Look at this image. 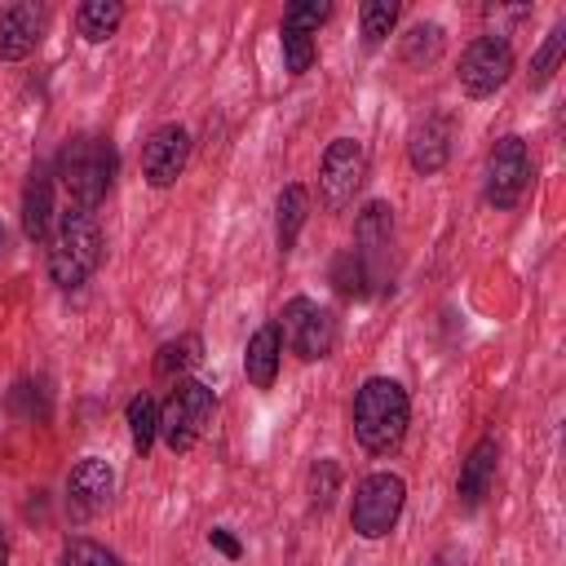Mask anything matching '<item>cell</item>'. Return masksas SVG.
Here are the masks:
<instances>
[{
	"label": "cell",
	"mask_w": 566,
	"mask_h": 566,
	"mask_svg": "<svg viewBox=\"0 0 566 566\" xmlns=\"http://www.w3.org/2000/svg\"><path fill=\"white\" fill-rule=\"evenodd\" d=\"M102 261V230L84 208H66L49 248V279L57 287H80Z\"/></svg>",
	"instance_id": "cell-3"
},
{
	"label": "cell",
	"mask_w": 566,
	"mask_h": 566,
	"mask_svg": "<svg viewBox=\"0 0 566 566\" xmlns=\"http://www.w3.org/2000/svg\"><path fill=\"white\" fill-rule=\"evenodd\" d=\"M451 155V119L442 115H424L416 128H411V142H407V159L416 172L433 177Z\"/></svg>",
	"instance_id": "cell-14"
},
{
	"label": "cell",
	"mask_w": 566,
	"mask_h": 566,
	"mask_svg": "<svg viewBox=\"0 0 566 566\" xmlns=\"http://www.w3.org/2000/svg\"><path fill=\"white\" fill-rule=\"evenodd\" d=\"M119 22H124V4H115V0H88V4L75 9V27H80V35L93 40V44L111 40Z\"/></svg>",
	"instance_id": "cell-18"
},
{
	"label": "cell",
	"mask_w": 566,
	"mask_h": 566,
	"mask_svg": "<svg viewBox=\"0 0 566 566\" xmlns=\"http://www.w3.org/2000/svg\"><path fill=\"white\" fill-rule=\"evenodd\" d=\"M44 22H49L44 4H31V0L0 9V57H4V62H22V57L40 44Z\"/></svg>",
	"instance_id": "cell-13"
},
{
	"label": "cell",
	"mask_w": 566,
	"mask_h": 566,
	"mask_svg": "<svg viewBox=\"0 0 566 566\" xmlns=\"http://www.w3.org/2000/svg\"><path fill=\"white\" fill-rule=\"evenodd\" d=\"M332 283H336V292L340 296H367L371 292V283H380L371 270H367V261L349 248V252H340L336 256V265H332Z\"/></svg>",
	"instance_id": "cell-19"
},
{
	"label": "cell",
	"mask_w": 566,
	"mask_h": 566,
	"mask_svg": "<svg viewBox=\"0 0 566 566\" xmlns=\"http://www.w3.org/2000/svg\"><path fill=\"white\" fill-rule=\"evenodd\" d=\"M407 416H411V402H407V389L398 380H385V376H371L358 398H354V433L367 451H394L407 433Z\"/></svg>",
	"instance_id": "cell-1"
},
{
	"label": "cell",
	"mask_w": 566,
	"mask_h": 566,
	"mask_svg": "<svg viewBox=\"0 0 566 566\" xmlns=\"http://www.w3.org/2000/svg\"><path fill=\"white\" fill-rule=\"evenodd\" d=\"M531 181V155L522 137H500L486 159V199L495 208H513Z\"/></svg>",
	"instance_id": "cell-9"
},
{
	"label": "cell",
	"mask_w": 566,
	"mask_h": 566,
	"mask_svg": "<svg viewBox=\"0 0 566 566\" xmlns=\"http://www.w3.org/2000/svg\"><path fill=\"white\" fill-rule=\"evenodd\" d=\"M208 539H212V544H217V548H221L226 557H239V539H234V535H230L226 526H217V531H212Z\"/></svg>",
	"instance_id": "cell-31"
},
{
	"label": "cell",
	"mask_w": 566,
	"mask_h": 566,
	"mask_svg": "<svg viewBox=\"0 0 566 566\" xmlns=\"http://www.w3.org/2000/svg\"><path fill=\"white\" fill-rule=\"evenodd\" d=\"M199 336H177V340H168V345H159V354H155V371L159 376H177V371H186V367H195L199 363Z\"/></svg>",
	"instance_id": "cell-23"
},
{
	"label": "cell",
	"mask_w": 566,
	"mask_h": 566,
	"mask_svg": "<svg viewBox=\"0 0 566 566\" xmlns=\"http://www.w3.org/2000/svg\"><path fill=\"white\" fill-rule=\"evenodd\" d=\"M186 155H190L186 128H181V124H159V128L146 137V146H142V177H146L155 190H164V186H172V181L181 177Z\"/></svg>",
	"instance_id": "cell-10"
},
{
	"label": "cell",
	"mask_w": 566,
	"mask_h": 566,
	"mask_svg": "<svg viewBox=\"0 0 566 566\" xmlns=\"http://www.w3.org/2000/svg\"><path fill=\"white\" fill-rule=\"evenodd\" d=\"M327 13H332V4H323V0H301V4H287L283 22L305 27V31H318V27L327 22Z\"/></svg>",
	"instance_id": "cell-30"
},
{
	"label": "cell",
	"mask_w": 566,
	"mask_h": 566,
	"mask_svg": "<svg viewBox=\"0 0 566 566\" xmlns=\"http://www.w3.org/2000/svg\"><path fill=\"white\" fill-rule=\"evenodd\" d=\"M111 491H115L111 464L97 460V455H84V460L71 469V478H66V509H71L75 517H93V513L106 509Z\"/></svg>",
	"instance_id": "cell-11"
},
{
	"label": "cell",
	"mask_w": 566,
	"mask_h": 566,
	"mask_svg": "<svg viewBox=\"0 0 566 566\" xmlns=\"http://www.w3.org/2000/svg\"><path fill=\"white\" fill-rule=\"evenodd\" d=\"M389 248H394V208L367 203V208L358 212V226H354V252L367 261V270H371L376 279H385Z\"/></svg>",
	"instance_id": "cell-12"
},
{
	"label": "cell",
	"mask_w": 566,
	"mask_h": 566,
	"mask_svg": "<svg viewBox=\"0 0 566 566\" xmlns=\"http://www.w3.org/2000/svg\"><path fill=\"white\" fill-rule=\"evenodd\" d=\"M212 411H217L212 389L199 380H181L159 411V438L168 442V451H190L212 424Z\"/></svg>",
	"instance_id": "cell-4"
},
{
	"label": "cell",
	"mask_w": 566,
	"mask_h": 566,
	"mask_svg": "<svg viewBox=\"0 0 566 566\" xmlns=\"http://www.w3.org/2000/svg\"><path fill=\"white\" fill-rule=\"evenodd\" d=\"M4 243H9V230H4V226H0V252H4Z\"/></svg>",
	"instance_id": "cell-32"
},
{
	"label": "cell",
	"mask_w": 566,
	"mask_h": 566,
	"mask_svg": "<svg viewBox=\"0 0 566 566\" xmlns=\"http://www.w3.org/2000/svg\"><path fill=\"white\" fill-rule=\"evenodd\" d=\"M336 486H340V469L332 460H318L310 469V500H314V509H327L332 495H336Z\"/></svg>",
	"instance_id": "cell-28"
},
{
	"label": "cell",
	"mask_w": 566,
	"mask_h": 566,
	"mask_svg": "<svg viewBox=\"0 0 566 566\" xmlns=\"http://www.w3.org/2000/svg\"><path fill=\"white\" fill-rule=\"evenodd\" d=\"M305 208H310L305 186H283V195H279V248L283 252L296 243V234L305 226Z\"/></svg>",
	"instance_id": "cell-20"
},
{
	"label": "cell",
	"mask_w": 566,
	"mask_h": 566,
	"mask_svg": "<svg viewBox=\"0 0 566 566\" xmlns=\"http://www.w3.org/2000/svg\"><path fill=\"white\" fill-rule=\"evenodd\" d=\"M562 49H566V22H557V27L548 31V40H544V49L535 53V62H531V88H539V84H548V75H553V66H557V57H562Z\"/></svg>",
	"instance_id": "cell-27"
},
{
	"label": "cell",
	"mask_w": 566,
	"mask_h": 566,
	"mask_svg": "<svg viewBox=\"0 0 566 566\" xmlns=\"http://www.w3.org/2000/svg\"><path fill=\"white\" fill-rule=\"evenodd\" d=\"M279 318H283L279 332L287 336V345L301 358H327L332 354V345H336V314L332 310H323V305H314L305 296H292Z\"/></svg>",
	"instance_id": "cell-6"
},
{
	"label": "cell",
	"mask_w": 566,
	"mask_h": 566,
	"mask_svg": "<svg viewBox=\"0 0 566 566\" xmlns=\"http://www.w3.org/2000/svg\"><path fill=\"white\" fill-rule=\"evenodd\" d=\"M367 177V155L354 137H336L323 155V168H318V190H323V203L327 208H345L358 186Z\"/></svg>",
	"instance_id": "cell-8"
},
{
	"label": "cell",
	"mask_w": 566,
	"mask_h": 566,
	"mask_svg": "<svg viewBox=\"0 0 566 566\" xmlns=\"http://www.w3.org/2000/svg\"><path fill=\"white\" fill-rule=\"evenodd\" d=\"M115 168H119L115 146L106 137H93V133L71 137L57 155V177H62L66 195L75 199V208H84V212H93L106 199V190L115 181Z\"/></svg>",
	"instance_id": "cell-2"
},
{
	"label": "cell",
	"mask_w": 566,
	"mask_h": 566,
	"mask_svg": "<svg viewBox=\"0 0 566 566\" xmlns=\"http://www.w3.org/2000/svg\"><path fill=\"white\" fill-rule=\"evenodd\" d=\"M279 354H283V332H279V323L256 327L252 340H248V354H243V371H248V380H252L256 389H270V385H274V376H279Z\"/></svg>",
	"instance_id": "cell-15"
},
{
	"label": "cell",
	"mask_w": 566,
	"mask_h": 566,
	"mask_svg": "<svg viewBox=\"0 0 566 566\" xmlns=\"http://www.w3.org/2000/svg\"><path fill=\"white\" fill-rule=\"evenodd\" d=\"M57 566H124V562H119L111 548L93 544V539H66Z\"/></svg>",
	"instance_id": "cell-26"
},
{
	"label": "cell",
	"mask_w": 566,
	"mask_h": 566,
	"mask_svg": "<svg viewBox=\"0 0 566 566\" xmlns=\"http://www.w3.org/2000/svg\"><path fill=\"white\" fill-rule=\"evenodd\" d=\"M4 553H9V548H4V539H0V566H4Z\"/></svg>",
	"instance_id": "cell-33"
},
{
	"label": "cell",
	"mask_w": 566,
	"mask_h": 566,
	"mask_svg": "<svg viewBox=\"0 0 566 566\" xmlns=\"http://www.w3.org/2000/svg\"><path fill=\"white\" fill-rule=\"evenodd\" d=\"M398 22V0H367L363 4V44H380Z\"/></svg>",
	"instance_id": "cell-24"
},
{
	"label": "cell",
	"mask_w": 566,
	"mask_h": 566,
	"mask_svg": "<svg viewBox=\"0 0 566 566\" xmlns=\"http://www.w3.org/2000/svg\"><path fill=\"white\" fill-rule=\"evenodd\" d=\"M9 411H18V416H49V402H44V394H35V385L31 380H18L13 389H9Z\"/></svg>",
	"instance_id": "cell-29"
},
{
	"label": "cell",
	"mask_w": 566,
	"mask_h": 566,
	"mask_svg": "<svg viewBox=\"0 0 566 566\" xmlns=\"http://www.w3.org/2000/svg\"><path fill=\"white\" fill-rule=\"evenodd\" d=\"M509 71H513V49H509V40L504 35H478L464 53H460V88L469 93V97H486V93H495L504 80H509Z\"/></svg>",
	"instance_id": "cell-7"
},
{
	"label": "cell",
	"mask_w": 566,
	"mask_h": 566,
	"mask_svg": "<svg viewBox=\"0 0 566 566\" xmlns=\"http://www.w3.org/2000/svg\"><path fill=\"white\" fill-rule=\"evenodd\" d=\"M495 460H500L495 438H491V433L478 438V447H473L469 460L460 464V482H455V491H460L464 504H478V500L486 495V486H491V478H495Z\"/></svg>",
	"instance_id": "cell-16"
},
{
	"label": "cell",
	"mask_w": 566,
	"mask_h": 566,
	"mask_svg": "<svg viewBox=\"0 0 566 566\" xmlns=\"http://www.w3.org/2000/svg\"><path fill=\"white\" fill-rule=\"evenodd\" d=\"M283 62H287V71H292V75L310 71V62H314V31L283 22Z\"/></svg>",
	"instance_id": "cell-25"
},
{
	"label": "cell",
	"mask_w": 566,
	"mask_h": 566,
	"mask_svg": "<svg viewBox=\"0 0 566 566\" xmlns=\"http://www.w3.org/2000/svg\"><path fill=\"white\" fill-rule=\"evenodd\" d=\"M442 53V27L438 22H420L402 35V62L407 66H429Z\"/></svg>",
	"instance_id": "cell-21"
},
{
	"label": "cell",
	"mask_w": 566,
	"mask_h": 566,
	"mask_svg": "<svg viewBox=\"0 0 566 566\" xmlns=\"http://www.w3.org/2000/svg\"><path fill=\"white\" fill-rule=\"evenodd\" d=\"M49 221H53V181H49V172H31V181L22 190V234L31 243H40L49 234Z\"/></svg>",
	"instance_id": "cell-17"
},
{
	"label": "cell",
	"mask_w": 566,
	"mask_h": 566,
	"mask_svg": "<svg viewBox=\"0 0 566 566\" xmlns=\"http://www.w3.org/2000/svg\"><path fill=\"white\" fill-rule=\"evenodd\" d=\"M402 500H407V486L398 473H367L358 486H354V504H349V526L363 535V539H380L394 531L398 513H402Z\"/></svg>",
	"instance_id": "cell-5"
},
{
	"label": "cell",
	"mask_w": 566,
	"mask_h": 566,
	"mask_svg": "<svg viewBox=\"0 0 566 566\" xmlns=\"http://www.w3.org/2000/svg\"><path fill=\"white\" fill-rule=\"evenodd\" d=\"M128 433H133V447L146 455L150 442H155V433H159V407H155L150 394H137L128 402Z\"/></svg>",
	"instance_id": "cell-22"
}]
</instances>
